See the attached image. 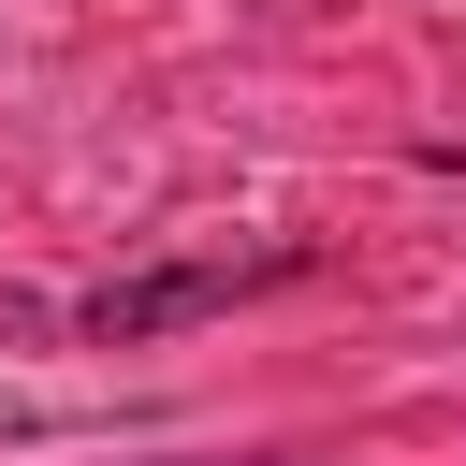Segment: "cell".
<instances>
[{
	"mask_svg": "<svg viewBox=\"0 0 466 466\" xmlns=\"http://www.w3.org/2000/svg\"><path fill=\"white\" fill-rule=\"evenodd\" d=\"M306 277H320V233H277V248H189V262L102 277V291L73 306V335H87V350H146V335H189V320H218V306H248V291H306Z\"/></svg>",
	"mask_w": 466,
	"mask_h": 466,
	"instance_id": "6da1fadb",
	"label": "cell"
},
{
	"mask_svg": "<svg viewBox=\"0 0 466 466\" xmlns=\"http://www.w3.org/2000/svg\"><path fill=\"white\" fill-rule=\"evenodd\" d=\"M146 466H320V451H146Z\"/></svg>",
	"mask_w": 466,
	"mask_h": 466,
	"instance_id": "7a4b0ae2",
	"label": "cell"
}]
</instances>
